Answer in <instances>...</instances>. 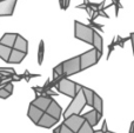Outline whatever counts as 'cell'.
<instances>
[{"mask_svg": "<svg viewBox=\"0 0 134 133\" xmlns=\"http://www.w3.org/2000/svg\"><path fill=\"white\" fill-rule=\"evenodd\" d=\"M87 105L86 103V98H85V93L82 91V87L78 91L76 96L72 99V101L69 103V105L67 106V108L64 111V119L71 117L73 114H81L82 110L85 108V106Z\"/></svg>", "mask_w": 134, "mask_h": 133, "instance_id": "1", "label": "cell"}, {"mask_svg": "<svg viewBox=\"0 0 134 133\" xmlns=\"http://www.w3.org/2000/svg\"><path fill=\"white\" fill-rule=\"evenodd\" d=\"M94 32L95 30L91 27L90 25H85L78 20L74 21V37L78 40H81L88 45H93Z\"/></svg>", "mask_w": 134, "mask_h": 133, "instance_id": "2", "label": "cell"}, {"mask_svg": "<svg viewBox=\"0 0 134 133\" xmlns=\"http://www.w3.org/2000/svg\"><path fill=\"white\" fill-rule=\"evenodd\" d=\"M55 87H57V90H58L59 93H63V94H65V96L73 99L74 97L76 96L78 91L82 87V85L72 81V80H69L67 77H64L63 79L57 84Z\"/></svg>", "mask_w": 134, "mask_h": 133, "instance_id": "3", "label": "cell"}, {"mask_svg": "<svg viewBox=\"0 0 134 133\" xmlns=\"http://www.w3.org/2000/svg\"><path fill=\"white\" fill-rule=\"evenodd\" d=\"M100 60L99 52L93 47V48L86 51L85 53L80 54V64H81V71L87 70V68L94 66L98 61Z\"/></svg>", "mask_w": 134, "mask_h": 133, "instance_id": "4", "label": "cell"}, {"mask_svg": "<svg viewBox=\"0 0 134 133\" xmlns=\"http://www.w3.org/2000/svg\"><path fill=\"white\" fill-rule=\"evenodd\" d=\"M63 67H64V74L65 77H71L73 74H76L81 71V64H80V56L73 57L71 59L63 61Z\"/></svg>", "mask_w": 134, "mask_h": 133, "instance_id": "5", "label": "cell"}, {"mask_svg": "<svg viewBox=\"0 0 134 133\" xmlns=\"http://www.w3.org/2000/svg\"><path fill=\"white\" fill-rule=\"evenodd\" d=\"M85 118L82 117V114H73L71 117L64 119V124L68 127L69 130H72L74 133H78L79 130L82 127V125L85 124Z\"/></svg>", "mask_w": 134, "mask_h": 133, "instance_id": "6", "label": "cell"}, {"mask_svg": "<svg viewBox=\"0 0 134 133\" xmlns=\"http://www.w3.org/2000/svg\"><path fill=\"white\" fill-rule=\"evenodd\" d=\"M18 0H0V16H12Z\"/></svg>", "mask_w": 134, "mask_h": 133, "instance_id": "7", "label": "cell"}, {"mask_svg": "<svg viewBox=\"0 0 134 133\" xmlns=\"http://www.w3.org/2000/svg\"><path fill=\"white\" fill-rule=\"evenodd\" d=\"M53 101V99H52V97L49 96L48 93H47V96H40V97H35V99L32 101V105H34L35 107H38L39 110L44 111L45 113H46V111L48 110L49 105H51V103Z\"/></svg>", "mask_w": 134, "mask_h": 133, "instance_id": "8", "label": "cell"}, {"mask_svg": "<svg viewBox=\"0 0 134 133\" xmlns=\"http://www.w3.org/2000/svg\"><path fill=\"white\" fill-rule=\"evenodd\" d=\"M44 114H45L44 111L39 110V108L35 107L34 105L30 104V106H28V111H27V115H28V118H30V119L32 120L35 125L40 121V119L42 118V115H44Z\"/></svg>", "mask_w": 134, "mask_h": 133, "instance_id": "9", "label": "cell"}, {"mask_svg": "<svg viewBox=\"0 0 134 133\" xmlns=\"http://www.w3.org/2000/svg\"><path fill=\"white\" fill-rule=\"evenodd\" d=\"M46 113L48 115H51V117H53L54 119H57L59 121V119H60L61 115H63V110H61L60 105H59V104L53 99V101L51 103V105H49L48 110L46 111Z\"/></svg>", "mask_w": 134, "mask_h": 133, "instance_id": "10", "label": "cell"}, {"mask_svg": "<svg viewBox=\"0 0 134 133\" xmlns=\"http://www.w3.org/2000/svg\"><path fill=\"white\" fill-rule=\"evenodd\" d=\"M16 38H18V33H5V34L0 38V44L13 48Z\"/></svg>", "mask_w": 134, "mask_h": 133, "instance_id": "11", "label": "cell"}, {"mask_svg": "<svg viewBox=\"0 0 134 133\" xmlns=\"http://www.w3.org/2000/svg\"><path fill=\"white\" fill-rule=\"evenodd\" d=\"M57 123H58V120L54 119V118L51 117V115H48L47 113H45V114L42 115V118L40 119V121L38 123L37 125L40 126V127H44V129H52Z\"/></svg>", "mask_w": 134, "mask_h": 133, "instance_id": "12", "label": "cell"}, {"mask_svg": "<svg viewBox=\"0 0 134 133\" xmlns=\"http://www.w3.org/2000/svg\"><path fill=\"white\" fill-rule=\"evenodd\" d=\"M13 48L16 49V51H20V52H23V53L27 54V52H28V41L23 37V35L18 34V38H16V40H15V44H14Z\"/></svg>", "mask_w": 134, "mask_h": 133, "instance_id": "13", "label": "cell"}, {"mask_svg": "<svg viewBox=\"0 0 134 133\" xmlns=\"http://www.w3.org/2000/svg\"><path fill=\"white\" fill-rule=\"evenodd\" d=\"M82 117L85 118V120L88 123V124L91 125L92 127L97 126L98 123H99V114H98V112L95 110H92V111H88V112L83 113Z\"/></svg>", "mask_w": 134, "mask_h": 133, "instance_id": "14", "label": "cell"}, {"mask_svg": "<svg viewBox=\"0 0 134 133\" xmlns=\"http://www.w3.org/2000/svg\"><path fill=\"white\" fill-rule=\"evenodd\" d=\"M93 110H95L99 114V119H101L104 115V101H102L101 97L99 94L95 93L94 97V104H93Z\"/></svg>", "mask_w": 134, "mask_h": 133, "instance_id": "15", "label": "cell"}, {"mask_svg": "<svg viewBox=\"0 0 134 133\" xmlns=\"http://www.w3.org/2000/svg\"><path fill=\"white\" fill-rule=\"evenodd\" d=\"M25 57H26V53H23V52L16 51V49L13 48L12 49L11 57H9L8 64H20L25 59Z\"/></svg>", "mask_w": 134, "mask_h": 133, "instance_id": "16", "label": "cell"}, {"mask_svg": "<svg viewBox=\"0 0 134 133\" xmlns=\"http://www.w3.org/2000/svg\"><path fill=\"white\" fill-rule=\"evenodd\" d=\"M82 91L85 93V98H86V103L88 106L93 107V104H94V97H95V92L93 90L88 88L86 86H82Z\"/></svg>", "mask_w": 134, "mask_h": 133, "instance_id": "17", "label": "cell"}, {"mask_svg": "<svg viewBox=\"0 0 134 133\" xmlns=\"http://www.w3.org/2000/svg\"><path fill=\"white\" fill-rule=\"evenodd\" d=\"M93 47L97 49L99 53H102L104 51V41H102V37L95 31L94 32V40H93Z\"/></svg>", "mask_w": 134, "mask_h": 133, "instance_id": "18", "label": "cell"}, {"mask_svg": "<svg viewBox=\"0 0 134 133\" xmlns=\"http://www.w3.org/2000/svg\"><path fill=\"white\" fill-rule=\"evenodd\" d=\"M12 49L11 47H7L5 45H1L0 44V59L4 60L5 63H8L9 60V57H11V53H12Z\"/></svg>", "mask_w": 134, "mask_h": 133, "instance_id": "19", "label": "cell"}, {"mask_svg": "<svg viewBox=\"0 0 134 133\" xmlns=\"http://www.w3.org/2000/svg\"><path fill=\"white\" fill-rule=\"evenodd\" d=\"M44 57H45V42H44V40H40L39 49H38V64H39V65L42 64Z\"/></svg>", "mask_w": 134, "mask_h": 133, "instance_id": "20", "label": "cell"}, {"mask_svg": "<svg viewBox=\"0 0 134 133\" xmlns=\"http://www.w3.org/2000/svg\"><path fill=\"white\" fill-rule=\"evenodd\" d=\"M94 132H95V131L93 130V127L91 126V125L88 124L87 121H85V124H83L82 127L79 130L78 133H94Z\"/></svg>", "mask_w": 134, "mask_h": 133, "instance_id": "21", "label": "cell"}, {"mask_svg": "<svg viewBox=\"0 0 134 133\" xmlns=\"http://www.w3.org/2000/svg\"><path fill=\"white\" fill-rule=\"evenodd\" d=\"M115 39H116V45H118V46H120V47H124V46H125V42L128 41V40H131V38H130V37H127V38H121L120 35H116Z\"/></svg>", "mask_w": 134, "mask_h": 133, "instance_id": "22", "label": "cell"}, {"mask_svg": "<svg viewBox=\"0 0 134 133\" xmlns=\"http://www.w3.org/2000/svg\"><path fill=\"white\" fill-rule=\"evenodd\" d=\"M58 133H74L72 130H69L64 123H61L60 126L58 127Z\"/></svg>", "mask_w": 134, "mask_h": 133, "instance_id": "23", "label": "cell"}, {"mask_svg": "<svg viewBox=\"0 0 134 133\" xmlns=\"http://www.w3.org/2000/svg\"><path fill=\"white\" fill-rule=\"evenodd\" d=\"M53 72L54 73H57L58 75H60V77H63V75H65L64 74V67H63V64H59V65H57L55 67L53 68Z\"/></svg>", "mask_w": 134, "mask_h": 133, "instance_id": "24", "label": "cell"}, {"mask_svg": "<svg viewBox=\"0 0 134 133\" xmlns=\"http://www.w3.org/2000/svg\"><path fill=\"white\" fill-rule=\"evenodd\" d=\"M111 4H113L114 6H115V16L119 15V9L122 8V5H121L120 0H112Z\"/></svg>", "mask_w": 134, "mask_h": 133, "instance_id": "25", "label": "cell"}, {"mask_svg": "<svg viewBox=\"0 0 134 133\" xmlns=\"http://www.w3.org/2000/svg\"><path fill=\"white\" fill-rule=\"evenodd\" d=\"M88 21H90V26L92 28H97V30H99V31H104L102 28H104V25H101V24H97V23H94L93 20H91V19H88Z\"/></svg>", "mask_w": 134, "mask_h": 133, "instance_id": "26", "label": "cell"}, {"mask_svg": "<svg viewBox=\"0 0 134 133\" xmlns=\"http://www.w3.org/2000/svg\"><path fill=\"white\" fill-rule=\"evenodd\" d=\"M115 46H116V39L114 38L113 41H112L111 44H109V46H108V54H107V57H106L107 59H109V57H111V53L113 52V49H114V47H115Z\"/></svg>", "mask_w": 134, "mask_h": 133, "instance_id": "27", "label": "cell"}, {"mask_svg": "<svg viewBox=\"0 0 134 133\" xmlns=\"http://www.w3.org/2000/svg\"><path fill=\"white\" fill-rule=\"evenodd\" d=\"M9 96H11V93L7 92L5 87H0V98L1 99H7Z\"/></svg>", "mask_w": 134, "mask_h": 133, "instance_id": "28", "label": "cell"}, {"mask_svg": "<svg viewBox=\"0 0 134 133\" xmlns=\"http://www.w3.org/2000/svg\"><path fill=\"white\" fill-rule=\"evenodd\" d=\"M5 88H6L7 92H9V93H13V84H12V80H8V81L5 82Z\"/></svg>", "mask_w": 134, "mask_h": 133, "instance_id": "29", "label": "cell"}, {"mask_svg": "<svg viewBox=\"0 0 134 133\" xmlns=\"http://www.w3.org/2000/svg\"><path fill=\"white\" fill-rule=\"evenodd\" d=\"M101 131L104 132V133H107V132H108V129H107V121H106V120H104V123H102Z\"/></svg>", "mask_w": 134, "mask_h": 133, "instance_id": "30", "label": "cell"}, {"mask_svg": "<svg viewBox=\"0 0 134 133\" xmlns=\"http://www.w3.org/2000/svg\"><path fill=\"white\" fill-rule=\"evenodd\" d=\"M130 38H131V42H132V49H133V56H134V32L130 34Z\"/></svg>", "mask_w": 134, "mask_h": 133, "instance_id": "31", "label": "cell"}, {"mask_svg": "<svg viewBox=\"0 0 134 133\" xmlns=\"http://www.w3.org/2000/svg\"><path fill=\"white\" fill-rule=\"evenodd\" d=\"M128 133H134V120L131 123V126H130V132Z\"/></svg>", "mask_w": 134, "mask_h": 133, "instance_id": "32", "label": "cell"}, {"mask_svg": "<svg viewBox=\"0 0 134 133\" xmlns=\"http://www.w3.org/2000/svg\"><path fill=\"white\" fill-rule=\"evenodd\" d=\"M59 4H60V8L61 9L65 8V0H59Z\"/></svg>", "mask_w": 134, "mask_h": 133, "instance_id": "33", "label": "cell"}, {"mask_svg": "<svg viewBox=\"0 0 134 133\" xmlns=\"http://www.w3.org/2000/svg\"><path fill=\"white\" fill-rule=\"evenodd\" d=\"M47 93H48L51 97H52V96H58V93H57V92H54V91H52V90H49Z\"/></svg>", "mask_w": 134, "mask_h": 133, "instance_id": "34", "label": "cell"}, {"mask_svg": "<svg viewBox=\"0 0 134 133\" xmlns=\"http://www.w3.org/2000/svg\"><path fill=\"white\" fill-rule=\"evenodd\" d=\"M69 2H71V0H65V8H64V11L68 8V6H69Z\"/></svg>", "mask_w": 134, "mask_h": 133, "instance_id": "35", "label": "cell"}, {"mask_svg": "<svg viewBox=\"0 0 134 133\" xmlns=\"http://www.w3.org/2000/svg\"><path fill=\"white\" fill-rule=\"evenodd\" d=\"M94 133H104V132H102V131H101V130H98V131H95Z\"/></svg>", "mask_w": 134, "mask_h": 133, "instance_id": "36", "label": "cell"}, {"mask_svg": "<svg viewBox=\"0 0 134 133\" xmlns=\"http://www.w3.org/2000/svg\"><path fill=\"white\" fill-rule=\"evenodd\" d=\"M53 133H58V127H57V129H54V131H53Z\"/></svg>", "mask_w": 134, "mask_h": 133, "instance_id": "37", "label": "cell"}, {"mask_svg": "<svg viewBox=\"0 0 134 133\" xmlns=\"http://www.w3.org/2000/svg\"><path fill=\"white\" fill-rule=\"evenodd\" d=\"M107 133H115V132H111V131H108V132H107Z\"/></svg>", "mask_w": 134, "mask_h": 133, "instance_id": "38", "label": "cell"}]
</instances>
